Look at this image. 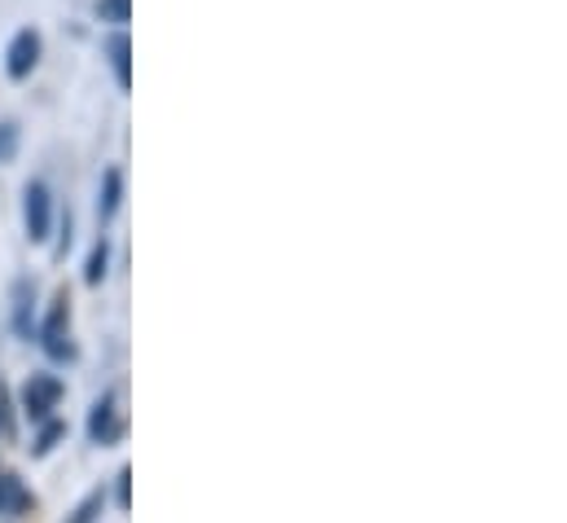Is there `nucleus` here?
I'll return each instance as SVG.
<instances>
[{
    "label": "nucleus",
    "mask_w": 567,
    "mask_h": 523,
    "mask_svg": "<svg viewBox=\"0 0 567 523\" xmlns=\"http://www.w3.org/2000/svg\"><path fill=\"white\" fill-rule=\"evenodd\" d=\"M35 343L53 366H71L80 357L75 339H71V290H58L44 308V317L35 321Z\"/></svg>",
    "instance_id": "f257e3e1"
},
{
    "label": "nucleus",
    "mask_w": 567,
    "mask_h": 523,
    "mask_svg": "<svg viewBox=\"0 0 567 523\" xmlns=\"http://www.w3.org/2000/svg\"><path fill=\"white\" fill-rule=\"evenodd\" d=\"M62 400H66V383H62L53 370H31V375L22 379V388H18V409H22V418H27L31 427L58 418Z\"/></svg>",
    "instance_id": "f03ea898"
},
{
    "label": "nucleus",
    "mask_w": 567,
    "mask_h": 523,
    "mask_svg": "<svg viewBox=\"0 0 567 523\" xmlns=\"http://www.w3.org/2000/svg\"><path fill=\"white\" fill-rule=\"evenodd\" d=\"M124 400L115 388H106V392H97V400L89 404V418H84V435H89V444H97V449H111V444H120L124 440Z\"/></svg>",
    "instance_id": "7ed1b4c3"
},
{
    "label": "nucleus",
    "mask_w": 567,
    "mask_h": 523,
    "mask_svg": "<svg viewBox=\"0 0 567 523\" xmlns=\"http://www.w3.org/2000/svg\"><path fill=\"white\" fill-rule=\"evenodd\" d=\"M22 234L31 247H44L53 238V189L44 181L22 185Z\"/></svg>",
    "instance_id": "20e7f679"
},
{
    "label": "nucleus",
    "mask_w": 567,
    "mask_h": 523,
    "mask_svg": "<svg viewBox=\"0 0 567 523\" xmlns=\"http://www.w3.org/2000/svg\"><path fill=\"white\" fill-rule=\"evenodd\" d=\"M40 31L35 27H22L13 40H9V53H4V71H9V80H27L31 71H35V62H40Z\"/></svg>",
    "instance_id": "39448f33"
},
{
    "label": "nucleus",
    "mask_w": 567,
    "mask_h": 523,
    "mask_svg": "<svg viewBox=\"0 0 567 523\" xmlns=\"http://www.w3.org/2000/svg\"><path fill=\"white\" fill-rule=\"evenodd\" d=\"M13 308H9V321H13V335L22 343L35 339V281L31 277H13Z\"/></svg>",
    "instance_id": "423d86ee"
},
{
    "label": "nucleus",
    "mask_w": 567,
    "mask_h": 523,
    "mask_svg": "<svg viewBox=\"0 0 567 523\" xmlns=\"http://www.w3.org/2000/svg\"><path fill=\"white\" fill-rule=\"evenodd\" d=\"M31 506H35V493H31L13 471H4V466H0V515L18 520V515H27Z\"/></svg>",
    "instance_id": "0eeeda50"
},
{
    "label": "nucleus",
    "mask_w": 567,
    "mask_h": 523,
    "mask_svg": "<svg viewBox=\"0 0 567 523\" xmlns=\"http://www.w3.org/2000/svg\"><path fill=\"white\" fill-rule=\"evenodd\" d=\"M120 207H124V172L106 167L102 172V189H97V221H102V229L120 216Z\"/></svg>",
    "instance_id": "6e6552de"
},
{
    "label": "nucleus",
    "mask_w": 567,
    "mask_h": 523,
    "mask_svg": "<svg viewBox=\"0 0 567 523\" xmlns=\"http://www.w3.org/2000/svg\"><path fill=\"white\" fill-rule=\"evenodd\" d=\"M106 58H111V71H115L120 93H128V89H133V40H128L124 31H115V35L106 40Z\"/></svg>",
    "instance_id": "1a4fd4ad"
},
{
    "label": "nucleus",
    "mask_w": 567,
    "mask_h": 523,
    "mask_svg": "<svg viewBox=\"0 0 567 523\" xmlns=\"http://www.w3.org/2000/svg\"><path fill=\"white\" fill-rule=\"evenodd\" d=\"M35 435H31V458L35 462H44V458H53V449L66 440V422L62 418H49V422H40V427H31Z\"/></svg>",
    "instance_id": "9d476101"
},
{
    "label": "nucleus",
    "mask_w": 567,
    "mask_h": 523,
    "mask_svg": "<svg viewBox=\"0 0 567 523\" xmlns=\"http://www.w3.org/2000/svg\"><path fill=\"white\" fill-rule=\"evenodd\" d=\"M106 506H111V493H106V484H97V489H89V493L75 502V511L66 515V523H102Z\"/></svg>",
    "instance_id": "9b49d317"
},
{
    "label": "nucleus",
    "mask_w": 567,
    "mask_h": 523,
    "mask_svg": "<svg viewBox=\"0 0 567 523\" xmlns=\"http://www.w3.org/2000/svg\"><path fill=\"white\" fill-rule=\"evenodd\" d=\"M106 277H111V238L97 234V243H93V252L84 260V286H102Z\"/></svg>",
    "instance_id": "f8f14e48"
},
{
    "label": "nucleus",
    "mask_w": 567,
    "mask_h": 523,
    "mask_svg": "<svg viewBox=\"0 0 567 523\" xmlns=\"http://www.w3.org/2000/svg\"><path fill=\"white\" fill-rule=\"evenodd\" d=\"M106 493H111V506L120 515H128L133 511V466H120L115 471V489H106Z\"/></svg>",
    "instance_id": "ddd939ff"
},
{
    "label": "nucleus",
    "mask_w": 567,
    "mask_h": 523,
    "mask_svg": "<svg viewBox=\"0 0 567 523\" xmlns=\"http://www.w3.org/2000/svg\"><path fill=\"white\" fill-rule=\"evenodd\" d=\"M18 145H22V129L13 120H0V163H13Z\"/></svg>",
    "instance_id": "4468645a"
},
{
    "label": "nucleus",
    "mask_w": 567,
    "mask_h": 523,
    "mask_svg": "<svg viewBox=\"0 0 567 523\" xmlns=\"http://www.w3.org/2000/svg\"><path fill=\"white\" fill-rule=\"evenodd\" d=\"M97 18L124 27V22L133 18V0H97Z\"/></svg>",
    "instance_id": "2eb2a0df"
}]
</instances>
